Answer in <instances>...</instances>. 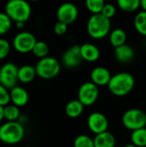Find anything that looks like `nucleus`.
I'll return each mask as SVG.
<instances>
[{
  "label": "nucleus",
  "instance_id": "25",
  "mask_svg": "<svg viewBox=\"0 0 146 147\" xmlns=\"http://www.w3.org/2000/svg\"><path fill=\"white\" fill-rule=\"evenodd\" d=\"M118 7L126 12H133L140 7L139 0H119L117 2Z\"/></svg>",
  "mask_w": 146,
  "mask_h": 147
},
{
  "label": "nucleus",
  "instance_id": "7",
  "mask_svg": "<svg viewBox=\"0 0 146 147\" xmlns=\"http://www.w3.org/2000/svg\"><path fill=\"white\" fill-rule=\"evenodd\" d=\"M18 67L12 62H7L0 67V84L8 90L16 86L18 82Z\"/></svg>",
  "mask_w": 146,
  "mask_h": 147
},
{
  "label": "nucleus",
  "instance_id": "11",
  "mask_svg": "<svg viewBox=\"0 0 146 147\" xmlns=\"http://www.w3.org/2000/svg\"><path fill=\"white\" fill-rule=\"evenodd\" d=\"M87 124L89 130L96 135L107 132L108 128V121L107 117L100 112L91 113L88 117Z\"/></svg>",
  "mask_w": 146,
  "mask_h": 147
},
{
  "label": "nucleus",
  "instance_id": "22",
  "mask_svg": "<svg viewBox=\"0 0 146 147\" xmlns=\"http://www.w3.org/2000/svg\"><path fill=\"white\" fill-rule=\"evenodd\" d=\"M4 119L7 121H18L21 113L17 106L14 104H8L3 108Z\"/></svg>",
  "mask_w": 146,
  "mask_h": 147
},
{
  "label": "nucleus",
  "instance_id": "32",
  "mask_svg": "<svg viewBox=\"0 0 146 147\" xmlns=\"http://www.w3.org/2000/svg\"><path fill=\"white\" fill-rule=\"evenodd\" d=\"M67 26L65 23L60 22H57L53 27V31L57 35H63L67 32Z\"/></svg>",
  "mask_w": 146,
  "mask_h": 147
},
{
  "label": "nucleus",
  "instance_id": "17",
  "mask_svg": "<svg viewBox=\"0 0 146 147\" xmlns=\"http://www.w3.org/2000/svg\"><path fill=\"white\" fill-rule=\"evenodd\" d=\"M115 143V137L108 131L96 135L94 139L95 147H114Z\"/></svg>",
  "mask_w": 146,
  "mask_h": 147
},
{
  "label": "nucleus",
  "instance_id": "10",
  "mask_svg": "<svg viewBox=\"0 0 146 147\" xmlns=\"http://www.w3.org/2000/svg\"><path fill=\"white\" fill-rule=\"evenodd\" d=\"M56 15L58 22L69 25L77 20L78 16V9L75 4L71 3H65L58 8Z\"/></svg>",
  "mask_w": 146,
  "mask_h": 147
},
{
  "label": "nucleus",
  "instance_id": "27",
  "mask_svg": "<svg viewBox=\"0 0 146 147\" xmlns=\"http://www.w3.org/2000/svg\"><path fill=\"white\" fill-rule=\"evenodd\" d=\"M12 27V20L5 12H0V36L7 34Z\"/></svg>",
  "mask_w": 146,
  "mask_h": 147
},
{
  "label": "nucleus",
  "instance_id": "30",
  "mask_svg": "<svg viewBox=\"0 0 146 147\" xmlns=\"http://www.w3.org/2000/svg\"><path fill=\"white\" fill-rule=\"evenodd\" d=\"M10 102V94L8 89L0 84V106L5 107Z\"/></svg>",
  "mask_w": 146,
  "mask_h": 147
},
{
  "label": "nucleus",
  "instance_id": "13",
  "mask_svg": "<svg viewBox=\"0 0 146 147\" xmlns=\"http://www.w3.org/2000/svg\"><path fill=\"white\" fill-rule=\"evenodd\" d=\"M111 78L112 76L109 71L103 66L95 67L90 73L91 82L96 86H108Z\"/></svg>",
  "mask_w": 146,
  "mask_h": 147
},
{
  "label": "nucleus",
  "instance_id": "19",
  "mask_svg": "<svg viewBox=\"0 0 146 147\" xmlns=\"http://www.w3.org/2000/svg\"><path fill=\"white\" fill-rule=\"evenodd\" d=\"M84 106L77 100H72L69 102L65 106V114L70 118H77L83 112Z\"/></svg>",
  "mask_w": 146,
  "mask_h": 147
},
{
  "label": "nucleus",
  "instance_id": "33",
  "mask_svg": "<svg viewBox=\"0 0 146 147\" xmlns=\"http://www.w3.org/2000/svg\"><path fill=\"white\" fill-rule=\"evenodd\" d=\"M15 27L19 29L23 28V27L25 25V22H15Z\"/></svg>",
  "mask_w": 146,
  "mask_h": 147
},
{
  "label": "nucleus",
  "instance_id": "29",
  "mask_svg": "<svg viewBox=\"0 0 146 147\" xmlns=\"http://www.w3.org/2000/svg\"><path fill=\"white\" fill-rule=\"evenodd\" d=\"M10 52V43L4 38H0V59H5Z\"/></svg>",
  "mask_w": 146,
  "mask_h": 147
},
{
  "label": "nucleus",
  "instance_id": "20",
  "mask_svg": "<svg viewBox=\"0 0 146 147\" xmlns=\"http://www.w3.org/2000/svg\"><path fill=\"white\" fill-rule=\"evenodd\" d=\"M109 41L114 48L123 46L126 41V33L121 28L114 29L109 34Z\"/></svg>",
  "mask_w": 146,
  "mask_h": 147
},
{
  "label": "nucleus",
  "instance_id": "31",
  "mask_svg": "<svg viewBox=\"0 0 146 147\" xmlns=\"http://www.w3.org/2000/svg\"><path fill=\"white\" fill-rule=\"evenodd\" d=\"M116 13V8L114 4L112 3H105L104 7H103V9L102 11V15L104 16L106 18L109 19L112 18Z\"/></svg>",
  "mask_w": 146,
  "mask_h": 147
},
{
  "label": "nucleus",
  "instance_id": "5",
  "mask_svg": "<svg viewBox=\"0 0 146 147\" xmlns=\"http://www.w3.org/2000/svg\"><path fill=\"white\" fill-rule=\"evenodd\" d=\"M34 67L37 76L43 79L54 78L60 71V64L59 60L50 56L39 59Z\"/></svg>",
  "mask_w": 146,
  "mask_h": 147
},
{
  "label": "nucleus",
  "instance_id": "28",
  "mask_svg": "<svg viewBox=\"0 0 146 147\" xmlns=\"http://www.w3.org/2000/svg\"><path fill=\"white\" fill-rule=\"evenodd\" d=\"M74 147H95L94 140L88 135H78L73 143Z\"/></svg>",
  "mask_w": 146,
  "mask_h": 147
},
{
  "label": "nucleus",
  "instance_id": "36",
  "mask_svg": "<svg viewBox=\"0 0 146 147\" xmlns=\"http://www.w3.org/2000/svg\"><path fill=\"white\" fill-rule=\"evenodd\" d=\"M122 147H137V146H135L134 145H133V144H126V145H125L124 146H122Z\"/></svg>",
  "mask_w": 146,
  "mask_h": 147
},
{
  "label": "nucleus",
  "instance_id": "16",
  "mask_svg": "<svg viewBox=\"0 0 146 147\" xmlns=\"http://www.w3.org/2000/svg\"><path fill=\"white\" fill-rule=\"evenodd\" d=\"M134 55L135 53L133 48L127 44L114 48L115 59L121 64H127L131 62L133 59Z\"/></svg>",
  "mask_w": 146,
  "mask_h": 147
},
{
  "label": "nucleus",
  "instance_id": "26",
  "mask_svg": "<svg viewBox=\"0 0 146 147\" xmlns=\"http://www.w3.org/2000/svg\"><path fill=\"white\" fill-rule=\"evenodd\" d=\"M85 3L86 8L92 13V15L101 14L105 5V2L103 0H87Z\"/></svg>",
  "mask_w": 146,
  "mask_h": 147
},
{
  "label": "nucleus",
  "instance_id": "21",
  "mask_svg": "<svg viewBox=\"0 0 146 147\" xmlns=\"http://www.w3.org/2000/svg\"><path fill=\"white\" fill-rule=\"evenodd\" d=\"M132 144L137 147H146V127L132 132Z\"/></svg>",
  "mask_w": 146,
  "mask_h": 147
},
{
  "label": "nucleus",
  "instance_id": "23",
  "mask_svg": "<svg viewBox=\"0 0 146 147\" xmlns=\"http://www.w3.org/2000/svg\"><path fill=\"white\" fill-rule=\"evenodd\" d=\"M135 29L142 35L146 37V12L140 11L134 18Z\"/></svg>",
  "mask_w": 146,
  "mask_h": 147
},
{
  "label": "nucleus",
  "instance_id": "8",
  "mask_svg": "<svg viewBox=\"0 0 146 147\" xmlns=\"http://www.w3.org/2000/svg\"><path fill=\"white\" fill-rule=\"evenodd\" d=\"M37 42L35 36L28 31L17 33L12 41L14 49L20 53H28L33 51V48Z\"/></svg>",
  "mask_w": 146,
  "mask_h": 147
},
{
  "label": "nucleus",
  "instance_id": "35",
  "mask_svg": "<svg viewBox=\"0 0 146 147\" xmlns=\"http://www.w3.org/2000/svg\"><path fill=\"white\" fill-rule=\"evenodd\" d=\"M140 7L142 8L143 11L146 12V0H142V1H140Z\"/></svg>",
  "mask_w": 146,
  "mask_h": 147
},
{
  "label": "nucleus",
  "instance_id": "34",
  "mask_svg": "<svg viewBox=\"0 0 146 147\" xmlns=\"http://www.w3.org/2000/svg\"><path fill=\"white\" fill-rule=\"evenodd\" d=\"M3 108L4 107H2L0 106V122L4 119V113H3Z\"/></svg>",
  "mask_w": 146,
  "mask_h": 147
},
{
  "label": "nucleus",
  "instance_id": "18",
  "mask_svg": "<svg viewBox=\"0 0 146 147\" xmlns=\"http://www.w3.org/2000/svg\"><path fill=\"white\" fill-rule=\"evenodd\" d=\"M35 76H37L35 67L30 65H24L18 69V81L23 84L32 82Z\"/></svg>",
  "mask_w": 146,
  "mask_h": 147
},
{
  "label": "nucleus",
  "instance_id": "4",
  "mask_svg": "<svg viewBox=\"0 0 146 147\" xmlns=\"http://www.w3.org/2000/svg\"><path fill=\"white\" fill-rule=\"evenodd\" d=\"M5 13L15 22H26L31 16L32 9L25 0H10L5 4Z\"/></svg>",
  "mask_w": 146,
  "mask_h": 147
},
{
  "label": "nucleus",
  "instance_id": "9",
  "mask_svg": "<svg viewBox=\"0 0 146 147\" xmlns=\"http://www.w3.org/2000/svg\"><path fill=\"white\" fill-rule=\"evenodd\" d=\"M78 100L83 106H91L98 99L99 89L92 82L83 83L78 90Z\"/></svg>",
  "mask_w": 146,
  "mask_h": 147
},
{
  "label": "nucleus",
  "instance_id": "15",
  "mask_svg": "<svg viewBox=\"0 0 146 147\" xmlns=\"http://www.w3.org/2000/svg\"><path fill=\"white\" fill-rule=\"evenodd\" d=\"M80 50L82 59L88 62H95L98 60L101 55L99 48L91 43H84L81 45Z\"/></svg>",
  "mask_w": 146,
  "mask_h": 147
},
{
  "label": "nucleus",
  "instance_id": "1",
  "mask_svg": "<svg viewBox=\"0 0 146 147\" xmlns=\"http://www.w3.org/2000/svg\"><path fill=\"white\" fill-rule=\"evenodd\" d=\"M135 79L129 72H119L112 76L108 88L116 96H124L129 94L134 88Z\"/></svg>",
  "mask_w": 146,
  "mask_h": 147
},
{
  "label": "nucleus",
  "instance_id": "12",
  "mask_svg": "<svg viewBox=\"0 0 146 147\" xmlns=\"http://www.w3.org/2000/svg\"><path fill=\"white\" fill-rule=\"evenodd\" d=\"M83 59L81 56L80 46L74 45L65 52L62 57V61L65 66L68 68H75L78 66Z\"/></svg>",
  "mask_w": 146,
  "mask_h": 147
},
{
  "label": "nucleus",
  "instance_id": "2",
  "mask_svg": "<svg viewBox=\"0 0 146 147\" xmlns=\"http://www.w3.org/2000/svg\"><path fill=\"white\" fill-rule=\"evenodd\" d=\"M25 136V128L20 121H7L0 126V141L7 145L20 143Z\"/></svg>",
  "mask_w": 146,
  "mask_h": 147
},
{
  "label": "nucleus",
  "instance_id": "3",
  "mask_svg": "<svg viewBox=\"0 0 146 147\" xmlns=\"http://www.w3.org/2000/svg\"><path fill=\"white\" fill-rule=\"evenodd\" d=\"M111 22L102 14L92 15L87 22V32L93 39H102L109 34Z\"/></svg>",
  "mask_w": 146,
  "mask_h": 147
},
{
  "label": "nucleus",
  "instance_id": "24",
  "mask_svg": "<svg viewBox=\"0 0 146 147\" xmlns=\"http://www.w3.org/2000/svg\"><path fill=\"white\" fill-rule=\"evenodd\" d=\"M32 53H34V55L37 58H39L40 59H44L46 57L48 56L49 53V47L48 45L41 40H37V42L35 43Z\"/></svg>",
  "mask_w": 146,
  "mask_h": 147
},
{
  "label": "nucleus",
  "instance_id": "6",
  "mask_svg": "<svg viewBox=\"0 0 146 147\" xmlns=\"http://www.w3.org/2000/svg\"><path fill=\"white\" fill-rule=\"evenodd\" d=\"M121 121L123 126L126 128L133 132L138 129L145 127L146 114L141 109H131L123 114Z\"/></svg>",
  "mask_w": 146,
  "mask_h": 147
},
{
  "label": "nucleus",
  "instance_id": "37",
  "mask_svg": "<svg viewBox=\"0 0 146 147\" xmlns=\"http://www.w3.org/2000/svg\"><path fill=\"white\" fill-rule=\"evenodd\" d=\"M24 147H33V146H24Z\"/></svg>",
  "mask_w": 146,
  "mask_h": 147
},
{
  "label": "nucleus",
  "instance_id": "14",
  "mask_svg": "<svg viewBox=\"0 0 146 147\" xmlns=\"http://www.w3.org/2000/svg\"><path fill=\"white\" fill-rule=\"evenodd\" d=\"M10 94V102L12 104L17 106L18 108L25 106L29 99V96L28 91L21 87V86H15L13 89L9 90Z\"/></svg>",
  "mask_w": 146,
  "mask_h": 147
}]
</instances>
